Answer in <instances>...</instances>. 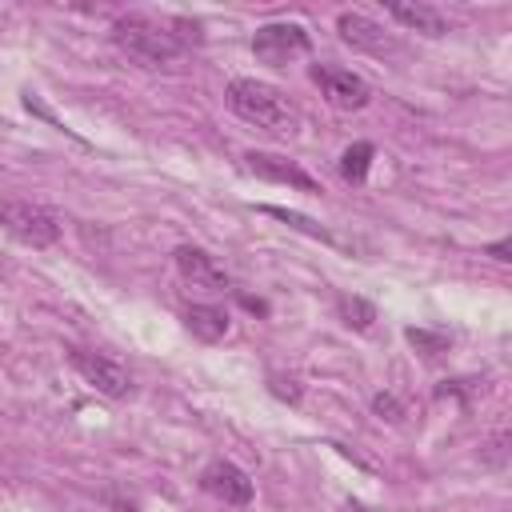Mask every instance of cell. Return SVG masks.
Wrapping results in <instances>:
<instances>
[{
	"instance_id": "obj_1",
	"label": "cell",
	"mask_w": 512,
	"mask_h": 512,
	"mask_svg": "<svg viewBox=\"0 0 512 512\" xmlns=\"http://www.w3.org/2000/svg\"><path fill=\"white\" fill-rule=\"evenodd\" d=\"M112 44L144 68H172L196 44V24L160 20L148 12H128V16L112 20Z\"/></svg>"
},
{
	"instance_id": "obj_2",
	"label": "cell",
	"mask_w": 512,
	"mask_h": 512,
	"mask_svg": "<svg viewBox=\"0 0 512 512\" xmlns=\"http://www.w3.org/2000/svg\"><path fill=\"white\" fill-rule=\"evenodd\" d=\"M224 100L240 120H248L256 128H268V132H292L300 124V108L280 88H272L264 80H252V76H236L228 84Z\"/></svg>"
},
{
	"instance_id": "obj_3",
	"label": "cell",
	"mask_w": 512,
	"mask_h": 512,
	"mask_svg": "<svg viewBox=\"0 0 512 512\" xmlns=\"http://www.w3.org/2000/svg\"><path fill=\"white\" fill-rule=\"evenodd\" d=\"M0 228L28 244V248H52L60 240V220L52 208L36 204V200H20V196H4L0 200Z\"/></svg>"
},
{
	"instance_id": "obj_4",
	"label": "cell",
	"mask_w": 512,
	"mask_h": 512,
	"mask_svg": "<svg viewBox=\"0 0 512 512\" xmlns=\"http://www.w3.org/2000/svg\"><path fill=\"white\" fill-rule=\"evenodd\" d=\"M68 364L84 376V384H92L100 396H108V400H128L132 396V372L120 364V360H112V356H104V352H92V348H68Z\"/></svg>"
},
{
	"instance_id": "obj_5",
	"label": "cell",
	"mask_w": 512,
	"mask_h": 512,
	"mask_svg": "<svg viewBox=\"0 0 512 512\" xmlns=\"http://www.w3.org/2000/svg\"><path fill=\"white\" fill-rule=\"evenodd\" d=\"M312 48V36L304 24H292V20H276V24H260L256 36H252V52L256 60L272 64V68H284L292 64L296 56H304Z\"/></svg>"
},
{
	"instance_id": "obj_6",
	"label": "cell",
	"mask_w": 512,
	"mask_h": 512,
	"mask_svg": "<svg viewBox=\"0 0 512 512\" xmlns=\"http://www.w3.org/2000/svg\"><path fill=\"white\" fill-rule=\"evenodd\" d=\"M312 80L320 84L324 100H328L332 108H340V112H356V108H364V104L372 100V88L364 84V76H356V72H348V68L316 64V68H312Z\"/></svg>"
},
{
	"instance_id": "obj_7",
	"label": "cell",
	"mask_w": 512,
	"mask_h": 512,
	"mask_svg": "<svg viewBox=\"0 0 512 512\" xmlns=\"http://www.w3.org/2000/svg\"><path fill=\"white\" fill-rule=\"evenodd\" d=\"M336 32L344 44H352L356 52H368V56H400V40L388 36L376 20L360 16V12H340L336 16Z\"/></svg>"
},
{
	"instance_id": "obj_8",
	"label": "cell",
	"mask_w": 512,
	"mask_h": 512,
	"mask_svg": "<svg viewBox=\"0 0 512 512\" xmlns=\"http://www.w3.org/2000/svg\"><path fill=\"white\" fill-rule=\"evenodd\" d=\"M200 488H204L208 496L232 504V508H244V504L252 500V480H248V472H244L240 464H232V460H208L204 472H200Z\"/></svg>"
},
{
	"instance_id": "obj_9",
	"label": "cell",
	"mask_w": 512,
	"mask_h": 512,
	"mask_svg": "<svg viewBox=\"0 0 512 512\" xmlns=\"http://www.w3.org/2000/svg\"><path fill=\"white\" fill-rule=\"evenodd\" d=\"M176 272L192 284V288H212V292H224L232 280H228V272H224V264H216V256H208L204 248H196V244H180L176 252Z\"/></svg>"
},
{
	"instance_id": "obj_10",
	"label": "cell",
	"mask_w": 512,
	"mask_h": 512,
	"mask_svg": "<svg viewBox=\"0 0 512 512\" xmlns=\"http://www.w3.org/2000/svg\"><path fill=\"white\" fill-rule=\"evenodd\" d=\"M244 160H248V168H252L256 176H264V180H272V184H288V188H300V192H320V184H316L296 160H288V156H276V152H248Z\"/></svg>"
},
{
	"instance_id": "obj_11",
	"label": "cell",
	"mask_w": 512,
	"mask_h": 512,
	"mask_svg": "<svg viewBox=\"0 0 512 512\" xmlns=\"http://www.w3.org/2000/svg\"><path fill=\"white\" fill-rule=\"evenodd\" d=\"M388 16L412 32H424V36H444L448 32V20L444 12H436L432 4H388Z\"/></svg>"
},
{
	"instance_id": "obj_12",
	"label": "cell",
	"mask_w": 512,
	"mask_h": 512,
	"mask_svg": "<svg viewBox=\"0 0 512 512\" xmlns=\"http://www.w3.org/2000/svg\"><path fill=\"white\" fill-rule=\"evenodd\" d=\"M184 328L196 336V340H220L224 332H228V312L224 308H216V304H192L188 312H184Z\"/></svg>"
},
{
	"instance_id": "obj_13",
	"label": "cell",
	"mask_w": 512,
	"mask_h": 512,
	"mask_svg": "<svg viewBox=\"0 0 512 512\" xmlns=\"http://www.w3.org/2000/svg\"><path fill=\"white\" fill-rule=\"evenodd\" d=\"M336 316H340L348 328L368 332L372 320H376V304H368L364 296H348V292H340V296H336Z\"/></svg>"
},
{
	"instance_id": "obj_14",
	"label": "cell",
	"mask_w": 512,
	"mask_h": 512,
	"mask_svg": "<svg viewBox=\"0 0 512 512\" xmlns=\"http://www.w3.org/2000/svg\"><path fill=\"white\" fill-rule=\"evenodd\" d=\"M372 156H376V148H372L368 140H356V144L344 148V156H340V176H344L348 184H364V176H368V168H372Z\"/></svg>"
},
{
	"instance_id": "obj_15",
	"label": "cell",
	"mask_w": 512,
	"mask_h": 512,
	"mask_svg": "<svg viewBox=\"0 0 512 512\" xmlns=\"http://www.w3.org/2000/svg\"><path fill=\"white\" fill-rule=\"evenodd\" d=\"M260 212H268V216H276V220H284V224H292V228H300V232H308V236H316V240H332V232H328V228H320L316 220H308V216H300V212H292V208L260 204Z\"/></svg>"
},
{
	"instance_id": "obj_16",
	"label": "cell",
	"mask_w": 512,
	"mask_h": 512,
	"mask_svg": "<svg viewBox=\"0 0 512 512\" xmlns=\"http://www.w3.org/2000/svg\"><path fill=\"white\" fill-rule=\"evenodd\" d=\"M404 336H408V344H416L424 356H440V352H448V344H452L448 332H428V328H408Z\"/></svg>"
},
{
	"instance_id": "obj_17",
	"label": "cell",
	"mask_w": 512,
	"mask_h": 512,
	"mask_svg": "<svg viewBox=\"0 0 512 512\" xmlns=\"http://www.w3.org/2000/svg\"><path fill=\"white\" fill-rule=\"evenodd\" d=\"M268 384H272V392H276L280 400H292V404L300 400V388H296V380H284V376H276V372H272V376H268Z\"/></svg>"
},
{
	"instance_id": "obj_18",
	"label": "cell",
	"mask_w": 512,
	"mask_h": 512,
	"mask_svg": "<svg viewBox=\"0 0 512 512\" xmlns=\"http://www.w3.org/2000/svg\"><path fill=\"white\" fill-rule=\"evenodd\" d=\"M372 408H376L380 416H388V420H400V416H404V408H400L388 392H376V396H372Z\"/></svg>"
},
{
	"instance_id": "obj_19",
	"label": "cell",
	"mask_w": 512,
	"mask_h": 512,
	"mask_svg": "<svg viewBox=\"0 0 512 512\" xmlns=\"http://www.w3.org/2000/svg\"><path fill=\"white\" fill-rule=\"evenodd\" d=\"M488 252H492L496 260H512V256H508V252H512V244H508V240H500V244H492Z\"/></svg>"
},
{
	"instance_id": "obj_20",
	"label": "cell",
	"mask_w": 512,
	"mask_h": 512,
	"mask_svg": "<svg viewBox=\"0 0 512 512\" xmlns=\"http://www.w3.org/2000/svg\"><path fill=\"white\" fill-rule=\"evenodd\" d=\"M348 512H368V508H364V504H352V508H348Z\"/></svg>"
}]
</instances>
